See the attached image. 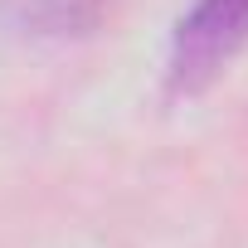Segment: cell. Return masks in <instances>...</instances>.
<instances>
[{
  "label": "cell",
  "mask_w": 248,
  "mask_h": 248,
  "mask_svg": "<svg viewBox=\"0 0 248 248\" xmlns=\"http://www.w3.org/2000/svg\"><path fill=\"white\" fill-rule=\"evenodd\" d=\"M248 49V0H195L166 49V97L204 93Z\"/></svg>",
  "instance_id": "cell-1"
},
{
  "label": "cell",
  "mask_w": 248,
  "mask_h": 248,
  "mask_svg": "<svg viewBox=\"0 0 248 248\" xmlns=\"http://www.w3.org/2000/svg\"><path fill=\"white\" fill-rule=\"evenodd\" d=\"M5 15L44 39H78L102 20V0H0Z\"/></svg>",
  "instance_id": "cell-2"
}]
</instances>
